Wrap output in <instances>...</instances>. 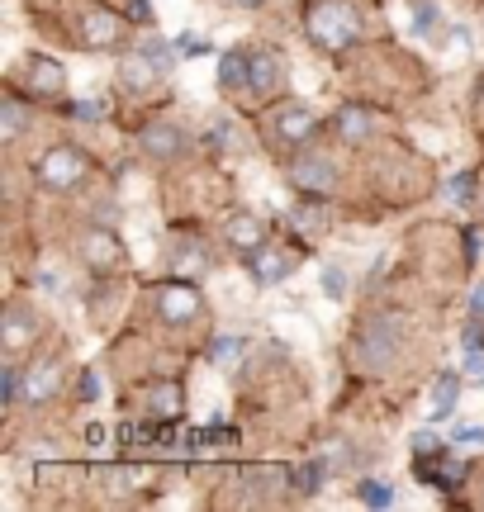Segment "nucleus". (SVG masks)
I'll list each match as a JSON object with an SVG mask.
<instances>
[{
  "label": "nucleus",
  "mask_w": 484,
  "mask_h": 512,
  "mask_svg": "<svg viewBox=\"0 0 484 512\" xmlns=\"http://www.w3.org/2000/svg\"><path fill=\"white\" fill-rule=\"evenodd\" d=\"M285 57L276 48H261V53L247 57V91L257 95V100H271V95L285 91Z\"/></svg>",
  "instance_id": "nucleus-6"
},
{
  "label": "nucleus",
  "mask_w": 484,
  "mask_h": 512,
  "mask_svg": "<svg viewBox=\"0 0 484 512\" xmlns=\"http://www.w3.org/2000/svg\"><path fill=\"white\" fill-rule=\"evenodd\" d=\"M333 128H337V138H342V143H371V133H375V119L366 110H361V105H342V110H337V119H333Z\"/></svg>",
  "instance_id": "nucleus-18"
},
{
  "label": "nucleus",
  "mask_w": 484,
  "mask_h": 512,
  "mask_svg": "<svg viewBox=\"0 0 484 512\" xmlns=\"http://www.w3.org/2000/svg\"><path fill=\"white\" fill-rule=\"evenodd\" d=\"M356 494H361L366 508H390L394 503V489L385 484V479H361V489H356Z\"/></svg>",
  "instance_id": "nucleus-21"
},
{
  "label": "nucleus",
  "mask_w": 484,
  "mask_h": 512,
  "mask_svg": "<svg viewBox=\"0 0 484 512\" xmlns=\"http://www.w3.org/2000/svg\"><path fill=\"white\" fill-rule=\"evenodd\" d=\"M152 408H157L162 418H171V413L181 408V389H176V384H157V389H152Z\"/></svg>",
  "instance_id": "nucleus-23"
},
{
  "label": "nucleus",
  "mask_w": 484,
  "mask_h": 512,
  "mask_svg": "<svg viewBox=\"0 0 484 512\" xmlns=\"http://www.w3.org/2000/svg\"><path fill=\"white\" fill-rule=\"evenodd\" d=\"M437 451H442V441L432 432H413V456H437Z\"/></svg>",
  "instance_id": "nucleus-29"
},
{
  "label": "nucleus",
  "mask_w": 484,
  "mask_h": 512,
  "mask_svg": "<svg viewBox=\"0 0 484 512\" xmlns=\"http://www.w3.org/2000/svg\"><path fill=\"white\" fill-rule=\"evenodd\" d=\"M304 29H309L318 48L342 53V48H352L361 38V15H356L352 0H309L304 5Z\"/></svg>",
  "instance_id": "nucleus-1"
},
{
  "label": "nucleus",
  "mask_w": 484,
  "mask_h": 512,
  "mask_svg": "<svg viewBox=\"0 0 484 512\" xmlns=\"http://www.w3.org/2000/svg\"><path fill=\"white\" fill-rule=\"evenodd\" d=\"M394 356H399V323H394V318L366 323V337H361V361H366V370H390Z\"/></svg>",
  "instance_id": "nucleus-7"
},
{
  "label": "nucleus",
  "mask_w": 484,
  "mask_h": 512,
  "mask_svg": "<svg viewBox=\"0 0 484 512\" xmlns=\"http://www.w3.org/2000/svg\"><path fill=\"white\" fill-rule=\"evenodd\" d=\"M76 252H81V261H86L95 275H114L119 266H124V261H129L124 242L114 238V228H105V223H91V228H81V238H76Z\"/></svg>",
  "instance_id": "nucleus-3"
},
{
  "label": "nucleus",
  "mask_w": 484,
  "mask_h": 512,
  "mask_svg": "<svg viewBox=\"0 0 484 512\" xmlns=\"http://www.w3.org/2000/svg\"><path fill=\"white\" fill-rule=\"evenodd\" d=\"M100 394V384H95V375H81V399H95Z\"/></svg>",
  "instance_id": "nucleus-34"
},
{
  "label": "nucleus",
  "mask_w": 484,
  "mask_h": 512,
  "mask_svg": "<svg viewBox=\"0 0 484 512\" xmlns=\"http://www.w3.org/2000/svg\"><path fill=\"white\" fill-rule=\"evenodd\" d=\"M200 313H205V299H200V290L190 280H171V285L157 290V318L171 323V328H186Z\"/></svg>",
  "instance_id": "nucleus-5"
},
{
  "label": "nucleus",
  "mask_w": 484,
  "mask_h": 512,
  "mask_svg": "<svg viewBox=\"0 0 484 512\" xmlns=\"http://www.w3.org/2000/svg\"><path fill=\"white\" fill-rule=\"evenodd\" d=\"M29 128V110L19 100H0V143H19Z\"/></svg>",
  "instance_id": "nucleus-19"
},
{
  "label": "nucleus",
  "mask_w": 484,
  "mask_h": 512,
  "mask_svg": "<svg viewBox=\"0 0 484 512\" xmlns=\"http://www.w3.org/2000/svg\"><path fill=\"white\" fill-rule=\"evenodd\" d=\"M181 266H186V271H195V275H200V271H205V252H200V247H190V252H186V261H181Z\"/></svg>",
  "instance_id": "nucleus-32"
},
{
  "label": "nucleus",
  "mask_w": 484,
  "mask_h": 512,
  "mask_svg": "<svg viewBox=\"0 0 484 512\" xmlns=\"http://www.w3.org/2000/svg\"><path fill=\"white\" fill-rule=\"evenodd\" d=\"M323 294H328V299H342V294H347V271H342V266H323Z\"/></svg>",
  "instance_id": "nucleus-26"
},
{
  "label": "nucleus",
  "mask_w": 484,
  "mask_h": 512,
  "mask_svg": "<svg viewBox=\"0 0 484 512\" xmlns=\"http://www.w3.org/2000/svg\"><path fill=\"white\" fill-rule=\"evenodd\" d=\"M57 384H62V370H57V361H38V366L24 370L19 403H24V408H38V403H48L57 394Z\"/></svg>",
  "instance_id": "nucleus-12"
},
{
  "label": "nucleus",
  "mask_w": 484,
  "mask_h": 512,
  "mask_svg": "<svg viewBox=\"0 0 484 512\" xmlns=\"http://www.w3.org/2000/svg\"><path fill=\"white\" fill-rule=\"evenodd\" d=\"M233 5H242V10H257V5H266V0H233Z\"/></svg>",
  "instance_id": "nucleus-35"
},
{
  "label": "nucleus",
  "mask_w": 484,
  "mask_h": 512,
  "mask_svg": "<svg viewBox=\"0 0 484 512\" xmlns=\"http://www.w3.org/2000/svg\"><path fill=\"white\" fill-rule=\"evenodd\" d=\"M318 479H323V465H318V460H309L304 470H295V489L309 498V494H318Z\"/></svg>",
  "instance_id": "nucleus-25"
},
{
  "label": "nucleus",
  "mask_w": 484,
  "mask_h": 512,
  "mask_svg": "<svg viewBox=\"0 0 484 512\" xmlns=\"http://www.w3.org/2000/svg\"><path fill=\"white\" fill-rule=\"evenodd\" d=\"M238 351H242V337H219V342L209 347V356H214V361H228V356H238Z\"/></svg>",
  "instance_id": "nucleus-28"
},
{
  "label": "nucleus",
  "mask_w": 484,
  "mask_h": 512,
  "mask_svg": "<svg viewBox=\"0 0 484 512\" xmlns=\"http://www.w3.org/2000/svg\"><path fill=\"white\" fill-rule=\"evenodd\" d=\"M318 133V119L309 105H280L276 110V138L285 147H304Z\"/></svg>",
  "instance_id": "nucleus-10"
},
{
  "label": "nucleus",
  "mask_w": 484,
  "mask_h": 512,
  "mask_svg": "<svg viewBox=\"0 0 484 512\" xmlns=\"http://www.w3.org/2000/svg\"><path fill=\"white\" fill-rule=\"evenodd\" d=\"M413 29L418 34H437V5L432 0H413Z\"/></svg>",
  "instance_id": "nucleus-24"
},
{
  "label": "nucleus",
  "mask_w": 484,
  "mask_h": 512,
  "mask_svg": "<svg viewBox=\"0 0 484 512\" xmlns=\"http://www.w3.org/2000/svg\"><path fill=\"white\" fill-rule=\"evenodd\" d=\"M456 403H461V370H442L437 384H432V408L428 418L432 422H447L456 413Z\"/></svg>",
  "instance_id": "nucleus-17"
},
{
  "label": "nucleus",
  "mask_w": 484,
  "mask_h": 512,
  "mask_svg": "<svg viewBox=\"0 0 484 512\" xmlns=\"http://www.w3.org/2000/svg\"><path fill=\"white\" fill-rule=\"evenodd\" d=\"M219 86H224V91H247V57L242 53L219 57Z\"/></svg>",
  "instance_id": "nucleus-20"
},
{
  "label": "nucleus",
  "mask_w": 484,
  "mask_h": 512,
  "mask_svg": "<svg viewBox=\"0 0 484 512\" xmlns=\"http://www.w3.org/2000/svg\"><path fill=\"white\" fill-rule=\"evenodd\" d=\"M29 86L38 95H62L67 91V67L57 62V57H29Z\"/></svg>",
  "instance_id": "nucleus-16"
},
{
  "label": "nucleus",
  "mask_w": 484,
  "mask_h": 512,
  "mask_svg": "<svg viewBox=\"0 0 484 512\" xmlns=\"http://www.w3.org/2000/svg\"><path fill=\"white\" fill-rule=\"evenodd\" d=\"M19 389H24V370L5 366L0 370V399H5V408H19Z\"/></svg>",
  "instance_id": "nucleus-22"
},
{
  "label": "nucleus",
  "mask_w": 484,
  "mask_h": 512,
  "mask_svg": "<svg viewBox=\"0 0 484 512\" xmlns=\"http://www.w3.org/2000/svg\"><path fill=\"white\" fill-rule=\"evenodd\" d=\"M34 181L43 185L48 195H72L76 185L86 181V152L72 143H53L34 162Z\"/></svg>",
  "instance_id": "nucleus-2"
},
{
  "label": "nucleus",
  "mask_w": 484,
  "mask_h": 512,
  "mask_svg": "<svg viewBox=\"0 0 484 512\" xmlns=\"http://www.w3.org/2000/svg\"><path fill=\"white\" fill-rule=\"evenodd\" d=\"M480 380H484V375H480Z\"/></svg>",
  "instance_id": "nucleus-36"
},
{
  "label": "nucleus",
  "mask_w": 484,
  "mask_h": 512,
  "mask_svg": "<svg viewBox=\"0 0 484 512\" xmlns=\"http://www.w3.org/2000/svg\"><path fill=\"white\" fill-rule=\"evenodd\" d=\"M290 185L304 190V195H333L337 185V166L328 157H314V152H304L290 162Z\"/></svg>",
  "instance_id": "nucleus-8"
},
{
  "label": "nucleus",
  "mask_w": 484,
  "mask_h": 512,
  "mask_svg": "<svg viewBox=\"0 0 484 512\" xmlns=\"http://www.w3.org/2000/svg\"><path fill=\"white\" fill-rule=\"evenodd\" d=\"M38 332H43V318H38V309H29V304H10L5 309V318H0V351L5 356H24V351L38 342Z\"/></svg>",
  "instance_id": "nucleus-4"
},
{
  "label": "nucleus",
  "mask_w": 484,
  "mask_h": 512,
  "mask_svg": "<svg viewBox=\"0 0 484 512\" xmlns=\"http://www.w3.org/2000/svg\"><path fill=\"white\" fill-rule=\"evenodd\" d=\"M119 38H124V19L110 15V10H91L81 19V43L86 48H114Z\"/></svg>",
  "instance_id": "nucleus-14"
},
{
  "label": "nucleus",
  "mask_w": 484,
  "mask_h": 512,
  "mask_svg": "<svg viewBox=\"0 0 484 512\" xmlns=\"http://www.w3.org/2000/svg\"><path fill=\"white\" fill-rule=\"evenodd\" d=\"M186 147H190V138H186V128H181V124H152V128H143V152H148L152 162H176Z\"/></svg>",
  "instance_id": "nucleus-11"
},
{
  "label": "nucleus",
  "mask_w": 484,
  "mask_h": 512,
  "mask_svg": "<svg viewBox=\"0 0 484 512\" xmlns=\"http://www.w3.org/2000/svg\"><path fill=\"white\" fill-rule=\"evenodd\" d=\"M224 238L233 252L252 256L257 247H266V219H257V214H247V209H238V214H228L224 219Z\"/></svg>",
  "instance_id": "nucleus-9"
},
{
  "label": "nucleus",
  "mask_w": 484,
  "mask_h": 512,
  "mask_svg": "<svg viewBox=\"0 0 484 512\" xmlns=\"http://www.w3.org/2000/svg\"><path fill=\"white\" fill-rule=\"evenodd\" d=\"M181 53L200 57V53H205V38H181Z\"/></svg>",
  "instance_id": "nucleus-33"
},
{
  "label": "nucleus",
  "mask_w": 484,
  "mask_h": 512,
  "mask_svg": "<svg viewBox=\"0 0 484 512\" xmlns=\"http://www.w3.org/2000/svg\"><path fill=\"white\" fill-rule=\"evenodd\" d=\"M162 62L152 53H129L124 62H119V76H124V86H133V91H152L157 81H162Z\"/></svg>",
  "instance_id": "nucleus-15"
},
{
  "label": "nucleus",
  "mask_w": 484,
  "mask_h": 512,
  "mask_svg": "<svg viewBox=\"0 0 484 512\" xmlns=\"http://www.w3.org/2000/svg\"><path fill=\"white\" fill-rule=\"evenodd\" d=\"M470 190H475V176H470V171H461V176H451V181H447V200L451 204H466Z\"/></svg>",
  "instance_id": "nucleus-27"
},
{
  "label": "nucleus",
  "mask_w": 484,
  "mask_h": 512,
  "mask_svg": "<svg viewBox=\"0 0 484 512\" xmlns=\"http://www.w3.org/2000/svg\"><path fill=\"white\" fill-rule=\"evenodd\" d=\"M470 318H475V323H484V280L475 285V294H470Z\"/></svg>",
  "instance_id": "nucleus-31"
},
{
  "label": "nucleus",
  "mask_w": 484,
  "mask_h": 512,
  "mask_svg": "<svg viewBox=\"0 0 484 512\" xmlns=\"http://www.w3.org/2000/svg\"><path fill=\"white\" fill-rule=\"evenodd\" d=\"M480 441H484V427H461L451 446H480Z\"/></svg>",
  "instance_id": "nucleus-30"
},
{
  "label": "nucleus",
  "mask_w": 484,
  "mask_h": 512,
  "mask_svg": "<svg viewBox=\"0 0 484 512\" xmlns=\"http://www.w3.org/2000/svg\"><path fill=\"white\" fill-rule=\"evenodd\" d=\"M242 261H247V271H252L257 285H280L290 275V266H295V256L285 252V247H257V252L242 256Z\"/></svg>",
  "instance_id": "nucleus-13"
}]
</instances>
